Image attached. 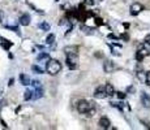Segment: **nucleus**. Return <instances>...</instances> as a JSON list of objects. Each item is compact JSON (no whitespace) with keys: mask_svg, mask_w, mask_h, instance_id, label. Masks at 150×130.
Instances as JSON below:
<instances>
[{"mask_svg":"<svg viewBox=\"0 0 150 130\" xmlns=\"http://www.w3.org/2000/svg\"><path fill=\"white\" fill-rule=\"evenodd\" d=\"M77 111L80 112V113H88L89 116H93L95 112L94 103H89L84 99L78 100L77 102Z\"/></svg>","mask_w":150,"mask_h":130,"instance_id":"1","label":"nucleus"},{"mask_svg":"<svg viewBox=\"0 0 150 130\" xmlns=\"http://www.w3.org/2000/svg\"><path fill=\"white\" fill-rule=\"evenodd\" d=\"M146 56H150V44L147 42H144L141 43L137 48V52H136V60L137 61H142L144 57Z\"/></svg>","mask_w":150,"mask_h":130,"instance_id":"2","label":"nucleus"},{"mask_svg":"<svg viewBox=\"0 0 150 130\" xmlns=\"http://www.w3.org/2000/svg\"><path fill=\"white\" fill-rule=\"evenodd\" d=\"M46 70L48 74L51 76H56L59 72L61 70V64L55 59H50L46 64Z\"/></svg>","mask_w":150,"mask_h":130,"instance_id":"3","label":"nucleus"},{"mask_svg":"<svg viewBox=\"0 0 150 130\" xmlns=\"http://www.w3.org/2000/svg\"><path fill=\"white\" fill-rule=\"evenodd\" d=\"M78 55H67V65L70 70H74L78 66Z\"/></svg>","mask_w":150,"mask_h":130,"instance_id":"4","label":"nucleus"},{"mask_svg":"<svg viewBox=\"0 0 150 130\" xmlns=\"http://www.w3.org/2000/svg\"><path fill=\"white\" fill-rule=\"evenodd\" d=\"M129 11H131L132 16H137V14H140V13L144 11V5H142L141 3H133L131 5V8H129Z\"/></svg>","mask_w":150,"mask_h":130,"instance_id":"5","label":"nucleus"},{"mask_svg":"<svg viewBox=\"0 0 150 130\" xmlns=\"http://www.w3.org/2000/svg\"><path fill=\"white\" fill-rule=\"evenodd\" d=\"M106 96H107V93H106V87L104 86H99L95 89V91H94L95 99H104Z\"/></svg>","mask_w":150,"mask_h":130,"instance_id":"6","label":"nucleus"},{"mask_svg":"<svg viewBox=\"0 0 150 130\" xmlns=\"http://www.w3.org/2000/svg\"><path fill=\"white\" fill-rule=\"evenodd\" d=\"M65 55H78V47L77 46H67L64 48Z\"/></svg>","mask_w":150,"mask_h":130,"instance_id":"7","label":"nucleus"},{"mask_svg":"<svg viewBox=\"0 0 150 130\" xmlns=\"http://www.w3.org/2000/svg\"><path fill=\"white\" fill-rule=\"evenodd\" d=\"M113 69H115V65H113V62L111 61V60H106V61L103 62V70L106 72V73H111Z\"/></svg>","mask_w":150,"mask_h":130,"instance_id":"8","label":"nucleus"},{"mask_svg":"<svg viewBox=\"0 0 150 130\" xmlns=\"http://www.w3.org/2000/svg\"><path fill=\"white\" fill-rule=\"evenodd\" d=\"M99 127L102 129H110V125H111V121L108 120L107 117H101L99 118Z\"/></svg>","mask_w":150,"mask_h":130,"instance_id":"9","label":"nucleus"},{"mask_svg":"<svg viewBox=\"0 0 150 130\" xmlns=\"http://www.w3.org/2000/svg\"><path fill=\"white\" fill-rule=\"evenodd\" d=\"M20 24L22 26H29L30 25V16L28 13H24V14L20 17Z\"/></svg>","mask_w":150,"mask_h":130,"instance_id":"10","label":"nucleus"},{"mask_svg":"<svg viewBox=\"0 0 150 130\" xmlns=\"http://www.w3.org/2000/svg\"><path fill=\"white\" fill-rule=\"evenodd\" d=\"M141 102H142V105L146 107V108H150V96L147 94L142 93L141 94Z\"/></svg>","mask_w":150,"mask_h":130,"instance_id":"11","label":"nucleus"},{"mask_svg":"<svg viewBox=\"0 0 150 130\" xmlns=\"http://www.w3.org/2000/svg\"><path fill=\"white\" fill-rule=\"evenodd\" d=\"M20 82H21V85H24V86H29V85H30V78H29L28 74L21 73V74H20Z\"/></svg>","mask_w":150,"mask_h":130,"instance_id":"12","label":"nucleus"},{"mask_svg":"<svg viewBox=\"0 0 150 130\" xmlns=\"http://www.w3.org/2000/svg\"><path fill=\"white\" fill-rule=\"evenodd\" d=\"M104 87H106L107 96H113V95H115V89H113V86L111 83H106V85H104Z\"/></svg>","mask_w":150,"mask_h":130,"instance_id":"13","label":"nucleus"},{"mask_svg":"<svg viewBox=\"0 0 150 130\" xmlns=\"http://www.w3.org/2000/svg\"><path fill=\"white\" fill-rule=\"evenodd\" d=\"M24 99L26 100V102L34 99V91L33 90H26L25 91V95H24Z\"/></svg>","mask_w":150,"mask_h":130,"instance_id":"14","label":"nucleus"},{"mask_svg":"<svg viewBox=\"0 0 150 130\" xmlns=\"http://www.w3.org/2000/svg\"><path fill=\"white\" fill-rule=\"evenodd\" d=\"M0 40H3V42H1V46H3L4 48H5V50H9L11 47L13 46V43H12V42H9V40L4 39V38H0Z\"/></svg>","mask_w":150,"mask_h":130,"instance_id":"15","label":"nucleus"},{"mask_svg":"<svg viewBox=\"0 0 150 130\" xmlns=\"http://www.w3.org/2000/svg\"><path fill=\"white\" fill-rule=\"evenodd\" d=\"M42 96H43V89L42 87L35 89V91H34V99H39V98H42Z\"/></svg>","mask_w":150,"mask_h":130,"instance_id":"16","label":"nucleus"},{"mask_svg":"<svg viewBox=\"0 0 150 130\" xmlns=\"http://www.w3.org/2000/svg\"><path fill=\"white\" fill-rule=\"evenodd\" d=\"M38 26H39V29H40V30H43V31H48L50 30V24H48V22H46V21L40 22Z\"/></svg>","mask_w":150,"mask_h":130,"instance_id":"17","label":"nucleus"},{"mask_svg":"<svg viewBox=\"0 0 150 130\" xmlns=\"http://www.w3.org/2000/svg\"><path fill=\"white\" fill-rule=\"evenodd\" d=\"M81 30H82V31H85L86 34H93V33L95 31L93 28H88V26H81Z\"/></svg>","mask_w":150,"mask_h":130,"instance_id":"18","label":"nucleus"},{"mask_svg":"<svg viewBox=\"0 0 150 130\" xmlns=\"http://www.w3.org/2000/svg\"><path fill=\"white\" fill-rule=\"evenodd\" d=\"M44 59H48V53H47V52H42V53H39V55L37 56L38 61H40V60H44Z\"/></svg>","mask_w":150,"mask_h":130,"instance_id":"19","label":"nucleus"},{"mask_svg":"<svg viewBox=\"0 0 150 130\" xmlns=\"http://www.w3.org/2000/svg\"><path fill=\"white\" fill-rule=\"evenodd\" d=\"M31 70L35 72L37 74H42V73H43V69L39 68V66H37V65H33V66H31Z\"/></svg>","mask_w":150,"mask_h":130,"instance_id":"20","label":"nucleus"},{"mask_svg":"<svg viewBox=\"0 0 150 130\" xmlns=\"http://www.w3.org/2000/svg\"><path fill=\"white\" fill-rule=\"evenodd\" d=\"M54 40H55V35L50 34L48 37H47V39H46V43L47 44H54Z\"/></svg>","mask_w":150,"mask_h":130,"instance_id":"21","label":"nucleus"},{"mask_svg":"<svg viewBox=\"0 0 150 130\" xmlns=\"http://www.w3.org/2000/svg\"><path fill=\"white\" fill-rule=\"evenodd\" d=\"M31 86L34 87V89H38V87H42V85H40V82L39 81H37V79H34V81H31Z\"/></svg>","mask_w":150,"mask_h":130,"instance_id":"22","label":"nucleus"},{"mask_svg":"<svg viewBox=\"0 0 150 130\" xmlns=\"http://www.w3.org/2000/svg\"><path fill=\"white\" fill-rule=\"evenodd\" d=\"M84 5L93 7V5H94V0H84Z\"/></svg>","mask_w":150,"mask_h":130,"instance_id":"23","label":"nucleus"},{"mask_svg":"<svg viewBox=\"0 0 150 130\" xmlns=\"http://www.w3.org/2000/svg\"><path fill=\"white\" fill-rule=\"evenodd\" d=\"M145 83H146L147 86H150V70L146 72V78H145Z\"/></svg>","mask_w":150,"mask_h":130,"instance_id":"24","label":"nucleus"},{"mask_svg":"<svg viewBox=\"0 0 150 130\" xmlns=\"http://www.w3.org/2000/svg\"><path fill=\"white\" fill-rule=\"evenodd\" d=\"M7 29H9V30H13L15 33H17V34L20 35V30H19V28H16V26H8V25H7Z\"/></svg>","mask_w":150,"mask_h":130,"instance_id":"25","label":"nucleus"},{"mask_svg":"<svg viewBox=\"0 0 150 130\" xmlns=\"http://www.w3.org/2000/svg\"><path fill=\"white\" fill-rule=\"evenodd\" d=\"M95 25H97V26L103 25V20L99 18V17H97V18H95Z\"/></svg>","mask_w":150,"mask_h":130,"instance_id":"26","label":"nucleus"},{"mask_svg":"<svg viewBox=\"0 0 150 130\" xmlns=\"http://www.w3.org/2000/svg\"><path fill=\"white\" fill-rule=\"evenodd\" d=\"M116 96L119 98V99H125V94H124V93H121V91L116 93Z\"/></svg>","mask_w":150,"mask_h":130,"instance_id":"27","label":"nucleus"},{"mask_svg":"<svg viewBox=\"0 0 150 130\" xmlns=\"http://www.w3.org/2000/svg\"><path fill=\"white\" fill-rule=\"evenodd\" d=\"M145 42H147V43L150 44V34H149V35H146V37H145Z\"/></svg>","mask_w":150,"mask_h":130,"instance_id":"28","label":"nucleus"},{"mask_svg":"<svg viewBox=\"0 0 150 130\" xmlns=\"http://www.w3.org/2000/svg\"><path fill=\"white\" fill-rule=\"evenodd\" d=\"M1 20H3V12L0 11V22H1Z\"/></svg>","mask_w":150,"mask_h":130,"instance_id":"29","label":"nucleus"},{"mask_svg":"<svg viewBox=\"0 0 150 130\" xmlns=\"http://www.w3.org/2000/svg\"><path fill=\"white\" fill-rule=\"evenodd\" d=\"M99 1H103V0H99Z\"/></svg>","mask_w":150,"mask_h":130,"instance_id":"30","label":"nucleus"}]
</instances>
